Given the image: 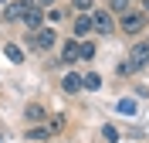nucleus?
<instances>
[{"label":"nucleus","mask_w":149,"mask_h":143,"mask_svg":"<svg viewBox=\"0 0 149 143\" xmlns=\"http://www.w3.org/2000/svg\"><path fill=\"white\" fill-rule=\"evenodd\" d=\"M132 72H136V68H132L129 61H122V65H119V75H132Z\"/></svg>","instance_id":"nucleus-21"},{"label":"nucleus","mask_w":149,"mask_h":143,"mask_svg":"<svg viewBox=\"0 0 149 143\" xmlns=\"http://www.w3.org/2000/svg\"><path fill=\"white\" fill-rule=\"evenodd\" d=\"M31 4H34V7H41V10H44V7H54V0H31Z\"/></svg>","instance_id":"nucleus-22"},{"label":"nucleus","mask_w":149,"mask_h":143,"mask_svg":"<svg viewBox=\"0 0 149 143\" xmlns=\"http://www.w3.org/2000/svg\"><path fill=\"white\" fill-rule=\"evenodd\" d=\"M44 20H47V24H61V20H65V7H51L44 14Z\"/></svg>","instance_id":"nucleus-15"},{"label":"nucleus","mask_w":149,"mask_h":143,"mask_svg":"<svg viewBox=\"0 0 149 143\" xmlns=\"http://www.w3.org/2000/svg\"><path fill=\"white\" fill-rule=\"evenodd\" d=\"M136 109H139V106L132 102V99H122V102H119V113H125V116H132Z\"/></svg>","instance_id":"nucleus-19"},{"label":"nucleus","mask_w":149,"mask_h":143,"mask_svg":"<svg viewBox=\"0 0 149 143\" xmlns=\"http://www.w3.org/2000/svg\"><path fill=\"white\" fill-rule=\"evenodd\" d=\"M81 89L98 92V89H102V75H98V72H85V75H81Z\"/></svg>","instance_id":"nucleus-11"},{"label":"nucleus","mask_w":149,"mask_h":143,"mask_svg":"<svg viewBox=\"0 0 149 143\" xmlns=\"http://www.w3.org/2000/svg\"><path fill=\"white\" fill-rule=\"evenodd\" d=\"M102 136H105L109 143H115V140H119V130H115V126H105V130H102Z\"/></svg>","instance_id":"nucleus-20"},{"label":"nucleus","mask_w":149,"mask_h":143,"mask_svg":"<svg viewBox=\"0 0 149 143\" xmlns=\"http://www.w3.org/2000/svg\"><path fill=\"white\" fill-rule=\"evenodd\" d=\"M24 116H27V123H44V119H47V113H44L41 102H31L27 109H24Z\"/></svg>","instance_id":"nucleus-9"},{"label":"nucleus","mask_w":149,"mask_h":143,"mask_svg":"<svg viewBox=\"0 0 149 143\" xmlns=\"http://www.w3.org/2000/svg\"><path fill=\"white\" fill-rule=\"evenodd\" d=\"M44 126L51 130V136H54V133H61V130H65V116H47V119H44Z\"/></svg>","instance_id":"nucleus-13"},{"label":"nucleus","mask_w":149,"mask_h":143,"mask_svg":"<svg viewBox=\"0 0 149 143\" xmlns=\"http://www.w3.org/2000/svg\"><path fill=\"white\" fill-rule=\"evenodd\" d=\"M61 89H65L68 95L81 92V75H78V72H65V78H61Z\"/></svg>","instance_id":"nucleus-6"},{"label":"nucleus","mask_w":149,"mask_h":143,"mask_svg":"<svg viewBox=\"0 0 149 143\" xmlns=\"http://www.w3.org/2000/svg\"><path fill=\"white\" fill-rule=\"evenodd\" d=\"M92 34V14H81V17L74 20V41H81Z\"/></svg>","instance_id":"nucleus-7"},{"label":"nucleus","mask_w":149,"mask_h":143,"mask_svg":"<svg viewBox=\"0 0 149 143\" xmlns=\"http://www.w3.org/2000/svg\"><path fill=\"white\" fill-rule=\"evenodd\" d=\"M27 44L34 48V51H51V48L58 44V31L54 27H37L27 34Z\"/></svg>","instance_id":"nucleus-2"},{"label":"nucleus","mask_w":149,"mask_h":143,"mask_svg":"<svg viewBox=\"0 0 149 143\" xmlns=\"http://www.w3.org/2000/svg\"><path fill=\"white\" fill-rule=\"evenodd\" d=\"M71 7L78 10V14H92V7H95V0H71Z\"/></svg>","instance_id":"nucleus-17"},{"label":"nucleus","mask_w":149,"mask_h":143,"mask_svg":"<svg viewBox=\"0 0 149 143\" xmlns=\"http://www.w3.org/2000/svg\"><path fill=\"white\" fill-rule=\"evenodd\" d=\"M24 24H27V31H37V27H44V14H41V7H34L27 0V7H24Z\"/></svg>","instance_id":"nucleus-5"},{"label":"nucleus","mask_w":149,"mask_h":143,"mask_svg":"<svg viewBox=\"0 0 149 143\" xmlns=\"http://www.w3.org/2000/svg\"><path fill=\"white\" fill-rule=\"evenodd\" d=\"M78 58H85V61L95 58V44H88V38H85V44H78Z\"/></svg>","instance_id":"nucleus-16"},{"label":"nucleus","mask_w":149,"mask_h":143,"mask_svg":"<svg viewBox=\"0 0 149 143\" xmlns=\"http://www.w3.org/2000/svg\"><path fill=\"white\" fill-rule=\"evenodd\" d=\"M3 55H7L10 61H14V65H20V61H24V51H20L17 44H10V41H7V44H3Z\"/></svg>","instance_id":"nucleus-12"},{"label":"nucleus","mask_w":149,"mask_h":143,"mask_svg":"<svg viewBox=\"0 0 149 143\" xmlns=\"http://www.w3.org/2000/svg\"><path fill=\"white\" fill-rule=\"evenodd\" d=\"M119 27L129 34V38H136V34H142V31L149 27V14H142V10H125V14H119Z\"/></svg>","instance_id":"nucleus-1"},{"label":"nucleus","mask_w":149,"mask_h":143,"mask_svg":"<svg viewBox=\"0 0 149 143\" xmlns=\"http://www.w3.org/2000/svg\"><path fill=\"white\" fill-rule=\"evenodd\" d=\"M129 65H132V68H146V65H149V41L132 44V51H129Z\"/></svg>","instance_id":"nucleus-4"},{"label":"nucleus","mask_w":149,"mask_h":143,"mask_svg":"<svg viewBox=\"0 0 149 143\" xmlns=\"http://www.w3.org/2000/svg\"><path fill=\"white\" fill-rule=\"evenodd\" d=\"M27 136H31V140H47L51 130H47V126H34V130H27Z\"/></svg>","instance_id":"nucleus-18"},{"label":"nucleus","mask_w":149,"mask_h":143,"mask_svg":"<svg viewBox=\"0 0 149 143\" xmlns=\"http://www.w3.org/2000/svg\"><path fill=\"white\" fill-rule=\"evenodd\" d=\"M112 27H115V17H112L109 10H92V31H98V34H112Z\"/></svg>","instance_id":"nucleus-3"},{"label":"nucleus","mask_w":149,"mask_h":143,"mask_svg":"<svg viewBox=\"0 0 149 143\" xmlns=\"http://www.w3.org/2000/svg\"><path fill=\"white\" fill-rule=\"evenodd\" d=\"M78 44H81V41H65V48H61V65L78 61Z\"/></svg>","instance_id":"nucleus-8"},{"label":"nucleus","mask_w":149,"mask_h":143,"mask_svg":"<svg viewBox=\"0 0 149 143\" xmlns=\"http://www.w3.org/2000/svg\"><path fill=\"white\" fill-rule=\"evenodd\" d=\"M132 7V0H109V14H125Z\"/></svg>","instance_id":"nucleus-14"},{"label":"nucleus","mask_w":149,"mask_h":143,"mask_svg":"<svg viewBox=\"0 0 149 143\" xmlns=\"http://www.w3.org/2000/svg\"><path fill=\"white\" fill-rule=\"evenodd\" d=\"M24 7H27V0H20V4H7V7H3V20H20V17H24Z\"/></svg>","instance_id":"nucleus-10"},{"label":"nucleus","mask_w":149,"mask_h":143,"mask_svg":"<svg viewBox=\"0 0 149 143\" xmlns=\"http://www.w3.org/2000/svg\"><path fill=\"white\" fill-rule=\"evenodd\" d=\"M142 14H149V0H142Z\"/></svg>","instance_id":"nucleus-23"}]
</instances>
